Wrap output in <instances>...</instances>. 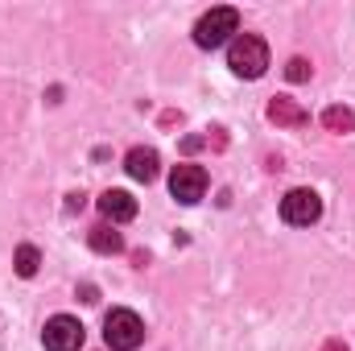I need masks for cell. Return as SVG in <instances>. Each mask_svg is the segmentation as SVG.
Segmentation results:
<instances>
[{
	"instance_id": "cell-1",
	"label": "cell",
	"mask_w": 355,
	"mask_h": 351,
	"mask_svg": "<svg viewBox=\"0 0 355 351\" xmlns=\"http://www.w3.org/2000/svg\"><path fill=\"white\" fill-rule=\"evenodd\" d=\"M227 67H232V75H240V79H261V75L268 71L265 37H257V33H240V37L232 42V50H227Z\"/></svg>"
},
{
	"instance_id": "cell-2",
	"label": "cell",
	"mask_w": 355,
	"mask_h": 351,
	"mask_svg": "<svg viewBox=\"0 0 355 351\" xmlns=\"http://www.w3.org/2000/svg\"><path fill=\"white\" fill-rule=\"evenodd\" d=\"M103 339L112 351H137L145 343V323L137 310H112L103 318Z\"/></svg>"
},
{
	"instance_id": "cell-3",
	"label": "cell",
	"mask_w": 355,
	"mask_h": 351,
	"mask_svg": "<svg viewBox=\"0 0 355 351\" xmlns=\"http://www.w3.org/2000/svg\"><path fill=\"white\" fill-rule=\"evenodd\" d=\"M232 33H240V12L236 8H211L198 25H194V42L202 46V50H215V46H223Z\"/></svg>"
},
{
	"instance_id": "cell-4",
	"label": "cell",
	"mask_w": 355,
	"mask_h": 351,
	"mask_svg": "<svg viewBox=\"0 0 355 351\" xmlns=\"http://www.w3.org/2000/svg\"><path fill=\"white\" fill-rule=\"evenodd\" d=\"M318 215H322V198L306 186H297L281 198V219L289 228H310V223H318Z\"/></svg>"
},
{
	"instance_id": "cell-5",
	"label": "cell",
	"mask_w": 355,
	"mask_h": 351,
	"mask_svg": "<svg viewBox=\"0 0 355 351\" xmlns=\"http://www.w3.org/2000/svg\"><path fill=\"white\" fill-rule=\"evenodd\" d=\"M42 343H46V351H79L83 348V323L71 314H54L42 331Z\"/></svg>"
},
{
	"instance_id": "cell-6",
	"label": "cell",
	"mask_w": 355,
	"mask_h": 351,
	"mask_svg": "<svg viewBox=\"0 0 355 351\" xmlns=\"http://www.w3.org/2000/svg\"><path fill=\"white\" fill-rule=\"evenodd\" d=\"M170 194H174L178 203H186V207H194L202 194H207V170L202 166H174V174H170Z\"/></svg>"
},
{
	"instance_id": "cell-7",
	"label": "cell",
	"mask_w": 355,
	"mask_h": 351,
	"mask_svg": "<svg viewBox=\"0 0 355 351\" xmlns=\"http://www.w3.org/2000/svg\"><path fill=\"white\" fill-rule=\"evenodd\" d=\"M99 211L112 223H128V219H137V198L128 190H103L99 194Z\"/></svg>"
},
{
	"instance_id": "cell-8",
	"label": "cell",
	"mask_w": 355,
	"mask_h": 351,
	"mask_svg": "<svg viewBox=\"0 0 355 351\" xmlns=\"http://www.w3.org/2000/svg\"><path fill=\"white\" fill-rule=\"evenodd\" d=\"M157 166H162L157 149H128V157H124V170H128V178H137V182H153L157 178Z\"/></svg>"
},
{
	"instance_id": "cell-9",
	"label": "cell",
	"mask_w": 355,
	"mask_h": 351,
	"mask_svg": "<svg viewBox=\"0 0 355 351\" xmlns=\"http://www.w3.org/2000/svg\"><path fill=\"white\" fill-rule=\"evenodd\" d=\"M268 120H277V124H306V112L293 99H272L268 103Z\"/></svg>"
},
{
	"instance_id": "cell-10",
	"label": "cell",
	"mask_w": 355,
	"mask_h": 351,
	"mask_svg": "<svg viewBox=\"0 0 355 351\" xmlns=\"http://www.w3.org/2000/svg\"><path fill=\"white\" fill-rule=\"evenodd\" d=\"M91 248H95V252H103V257H107V252H120V248H124V240H120V232H112V228H103V223H99V228H91Z\"/></svg>"
},
{
	"instance_id": "cell-11",
	"label": "cell",
	"mask_w": 355,
	"mask_h": 351,
	"mask_svg": "<svg viewBox=\"0 0 355 351\" xmlns=\"http://www.w3.org/2000/svg\"><path fill=\"white\" fill-rule=\"evenodd\" d=\"M322 124H327L331 132H352L355 128V112L352 108H327V112H322Z\"/></svg>"
},
{
	"instance_id": "cell-12",
	"label": "cell",
	"mask_w": 355,
	"mask_h": 351,
	"mask_svg": "<svg viewBox=\"0 0 355 351\" xmlns=\"http://www.w3.org/2000/svg\"><path fill=\"white\" fill-rule=\"evenodd\" d=\"M12 264H17V273H21V277H33V273H37V264H42V257H37V248H33V244H21V248H17V257H12Z\"/></svg>"
},
{
	"instance_id": "cell-13",
	"label": "cell",
	"mask_w": 355,
	"mask_h": 351,
	"mask_svg": "<svg viewBox=\"0 0 355 351\" xmlns=\"http://www.w3.org/2000/svg\"><path fill=\"white\" fill-rule=\"evenodd\" d=\"M285 75H289V79H293V83H302V79H310V62H306V58H293V62H289V71H285Z\"/></svg>"
},
{
	"instance_id": "cell-14",
	"label": "cell",
	"mask_w": 355,
	"mask_h": 351,
	"mask_svg": "<svg viewBox=\"0 0 355 351\" xmlns=\"http://www.w3.org/2000/svg\"><path fill=\"white\" fill-rule=\"evenodd\" d=\"M331 351H339V348H331ZM343 351H347V348H343Z\"/></svg>"
}]
</instances>
